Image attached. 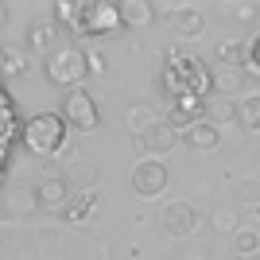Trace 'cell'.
Listing matches in <instances>:
<instances>
[{
    "label": "cell",
    "mask_w": 260,
    "mask_h": 260,
    "mask_svg": "<svg viewBox=\"0 0 260 260\" xmlns=\"http://www.w3.org/2000/svg\"><path fill=\"white\" fill-rule=\"evenodd\" d=\"M159 89L171 101L179 98H206L214 89V74L206 70V62L198 54H183V51H167V62L159 70Z\"/></svg>",
    "instance_id": "6da1fadb"
},
{
    "label": "cell",
    "mask_w": 260,
    "mask_h": 260,
    "mask_svg": "<svg viewBox=\"0 0 260 260\" xmlns=\"http://www.w3.org/2000/svg\"><path fill=\"white\" fill-rule=\"evenodd\" d=\"M66 132H70V124H66L62 113H35V117L23 120L20 144L31 155H54L66 148Z\"/></svg>",
    "instance_id": "7a4b0ae2"
},
{
    "label": "cell",
    "mask_w": 260,
    "mask_h": 260,
    "mask_svg": "<svg viewBox=\"0 0 260 260\" xmlns=\"http://www.w3.org/2000/svg\"><path fill=\"white\" fill-rule=\"evenodd\" d=\"M89 74V54L78 51V47H62L47 58V82L51 86H70V89H82Z\"/></svg>",
    "instance_id": "3957f363"
},
{
    "label": "cell",
    "mask_w": 260,
    "mask_h": 260,
    "mask_svg": "<svg viewBox=\"0 0 260 260\" xmlns=\"http://www.w3.org/2000/svg\"><path fill=\"white\" fill-rule=\"evenodd\" d=\"M120 23V4H109V0H82V16H78L74 35H113Z\"/></svg>",
    "instance_id": "277c9868"
},
{
    "label": "cell",
    "mask_w": 260,
    "mask_h": 260,
    "mask_svg": "<svg viewBox=\"0 0 260 260\" xmlns=\"http://www.w3.org/2000/svg\"><path fill=\"white\" fill-rule=\"evenodd\" d=\"M62 117H66V124H70V128H78V132H93V128L101 124V113H98V105H93V98H89L86 89L66 93Z\"/></svg>",
    "instance_id": "5b68a950"
},
{
    "label": "cell",
    "mask_w": 260,
    "mask_h": 260,
    "mask_svg": "<svg viewBox=\"0 0 260 260\" xmlns=\"http://www.w3.org/2000/svg\"><path fill=\"white\" fill-rule=\"evenodd\" d=\"M132 190L140 198H155L167 190V167L159 159H144L136 163V171H132Z\"/></svg>",
    "instance_id": "8992f818"
},
{
    "label": "cell",
    "mask_w": 260,
    "mask_h": 260,
    "mask_svg": "<svg viewBox=\"0 0 260 260\" xmlns=\"http://www.w3.org/2000/svg\"><path fill=\"white\" fill-rule=\"evenodd\" d=\"M136 144H140L144 152H152V155H167L175 144H179V128H175L171 120H155L144 136H136Z\"/></svg>",
    "instance_id": "52a82bcc"
},
{
    "label": "cell",
    "mask_w": 260,
    "mask_h": 260,
    "mask_svg": "<svg viewBox=\"0 0 260 260\" xmlns=\"http://www.w3.org/2000/svg\"><path fill=\"white\" fill-rule=\"evenodd\" d=\"M198 225V214L190 202H171V206L163 210V229H167V237H186V233H194Z\"/></svg>",
    "instance_id": "ba28073f"
},
{
    "label": "cell",
    "mask_w": 260,
    "mask_h": 260,
    "mask_svg": "<svg viewBox=\"0 0 260 260\" xmlns=\"http://www.w3.org/2000/svg\"><path fill=\"white\" fill-rule=\"evenodd\" d=\"M120 23H124V31H148L155 23V4H148V0H124L120 4Z\"/></svg>",
    "instance_id": "9c48e42d"
},
{
    "label": "cell",
    "mask_w": 260,
    "mask_h": 260,
    "mask_svg": "<svg viewBox=\"0 0 260 260\" xmlns=\"http://www.w3.org/2000/svg\"><path fill=\"white\" fill-rule=\"evenodd\" d=\"M206 101L210 98H179V101H171V124H186V132L194 128L198 120H206Z\"/></svg>",
    "instance_id": "30bf717a"
},
{
    "label": "cell",
    "mask_w": 260,
    "mask_h": 260,
    "mask_svg": "<svg viewBox=\"0 0 260 260\" xmlns=\"http://www.w3.org/2000/svg\"><path fill=\"white\" fill-rule=\"evenodd\" d=\"M35 198H39V206H43V210H66V206H70V183L51 175V179H43V183H39Z\"/></svg>",
    "instance_id": "8fae6325"
},
{
    "label": "cell",
    "mask_w": 260,
    "mask_h": 260,
    "mask_svg": "<svg viewBox=\"0 0 260 260\" xmlns=\"http://www.w3.org/2000/svg\"><path fill=\"white\" fill-rule=\"evenodd\" d=\"M54 39H58V23L54 20H43V23H35L31 31H27V47L39 51V54H47V58L54 54Z\"/></svg>",
    "instance_id": "7c38bea8"
},
{
    "label": "cell",
    "mask_w": 260,
    "mask_h": 260,
    "mask_svg": "<svg viewBox=\"0 0 260 260\" xmlns=\"http://www.w3.org/2000/svg\"><path fill=\"white\" fill-rule=\"evenodd\" d=\"M217 58H221V66H229V70H245V66H249V43L229 39V43L217 47Z\"/></svg>",
    "instance_id": "4fadbf2b"
},
{
    "label": "cell",
    "mask_w": 260,
    "mask_h": 260,
    "mask_svg": "<svg viewBox=\"0 0 260 260\" xmlns=\"http://www.w3.org/2000/svg\"><path fill=\"white\" fill-rule=\"evenodd\" d=\"M237 124L245 132H260V93H249L237 101Z\"/></svg>",
    "instance_id": "5bb4252c"
},
{
    "label": "cell",
    "mask_w": 260,
    "mask_h": 260,
    "mask_svg": "<svg viewBox=\"0 0 260 260\" xmlns=\"http://www.w3.org/2000/svg\"><path fill=\"white\" fill-rule=\"evenodd\" d=\"M217 140H221V136H217V124H210V120H198L194 128L186 132V144H190V148H198V152L217 148Z\"/></svg>",
    "instance_id": "9a60e30c"
},
{
    "label": "cell",
    "mask_w": 260,
    "mask_h": 260,
    "mask_svg": "<svg viewBox=\"0 0 260 260\" xmlns=\"http://www.w3.org/2000/svg\"><path fill=\"white\" fill-rule=\"evenodd\" d=\"M31 206H39L35 194H27V190H20V186H8V190H4V210H8V217H23Z\"/></svg>",
    "instance_id": "2e32d148"
},
{
    "label": "cell",
    "mask_w": 260,
    "mask_h": 260,
    "mask_svg": "<svg viewBox=\"0 0 260 260\" xmlns=\"http://www.w3.org/2000/svg\"><path fill=\"white\" fill-rule=\"evenodd\" d=\"M155 120H159V117H155V109H152V105H144V101H140V105H132L128 113H124V124H128L136 136H144V132L152 128Z\"/></svg>",
    "instance_id": "e0dca14e"
},
{
    "label": "cell",
    "mask_w": 260,
    "mask_h": 260,
    "mask_svg": "<svg viewBox=\"0 0 260 260\" xmlns=\"http://www.w3.org/2000/svg\"><path fill=\"white\" fill-rule=\"evenodd\" d=\"M245 86V70H229V66H217L214 70V93H237Z\"/></svg>",
    "instance_id": "ac0fdd59"
},
{
    "label": "cell",
    "mask_w": 260,
    "mask_h": 260,
    "mask_svg": "<svg viewBox=\"0 0 260 260\" xmlns=\"http://www.w3.org/2000/svg\"><path fill=\"white\" fill-rule=\"evenodd\" d=\"M0 58H4V74H8V78H20L23 70H27V51H23V47L4 43V47H0Z\"/></svg>",
    "instance_id": "d6986e66"
},
{
    "label": "cell",
    "mask_w": 260,
    "mask_h": 260,
    "mask_svg": "<svg viewBox=\"0 0 260 260\" xmlns=\"http://www.w3.org/2000/svg\"><path fill=\"white\" fill-rule=\"evenodd\" d=\"M171 23L183 35H198V31H202V12H198V8H175L171 12Z\"/></svg>",
    "instance_id": "ffe728a7"
},
{
    "label": "cell",
    "mask_w": 260,
    "mask_h": 260,
    "mask_svg": "<svg viewBox=\"0 0 260 260\" xmlns=\"http://www.w3.org/2000/svg\"><path fill=\"white\" fill-rule=\"evenodd\" d=\"M206 120H210V124H221V120H237V101L210 98V101H206Z\"/></svg>",
    "instance_id": "44dd1931"
},
{
    "label": "cell",
    "mask_w": 260,
    "mask_h": 260,
    "mask_svg": "<svg viewBox=\"0 0 260 260\" xmlns=\"http://www.w3.org/2000/svg\"><path fill=\"white\" fill-rule=\"evenodd\" d=\"M93 206H98V198H93V194L86 190V194H82V198H74V202H70V206H66L62 214H66V221H86Z\"/></svg>",
    "instance_id": "7402d4cb"
},
{
    "label": "cell",
    "mask_w": 260,
    "mask_h": 260,
    "mask_svg": "<svg viewBox=\"0 0 260 260\" xmlns=\"http://www.w3.org/2000/svg\"><path fill=\"white\" fill-rule=\"evenodd\" d=\"M210 225H214L217 233H233V229H237V210H233V206H214Z\"/></svg>",
    "instance_id": "603a6c76"
},
{
    "label": "cell",
    "mask_w": 260,
    "mask_h": 260,
    "mask_svg": "<svg viewBox=\"0 0 260 260\" xmlns=\"http://www.w3.org/2000/svg\"><path fill=\"white\" fill-rule=\"evenodd\" d=\"M78 16H82V4H74V0H58L54 4V23H66L70 31L78 27Z\"/></svg>",
    "instance_id": "cb8c5ba5"
},
{
    "label": "cell",
    "mask_w": 260,
    "mask_h": 260,
    "mask_svg": "<svg viewBox=\"0 0 260 260\" xmlns=\"http://www.w3.org/2000/svg\"><path fill=\"white\" fill-rule=\"evenodd\" d=\"M237 198H241V202H249V206H256V202H260V175H256V179H241Z\"/></svg>",
    "instance_id": "d4e9b609"
},
{
    "label": "cell",
    "mask_w": 260,
    "mask_h": 260,
    "mask_svg": "<svg viewBox=\"0 0 260 260\" xmlns=\"http://www.w3.org/2000/svg\"><path fill=\"white\" fill-rule=\"evenodd\" d=\"M256 245H260V241H256V233H245V229H241L237 237H233V249H237L245 260H249V256H256Z\"/></svg>",
    "instance_id": "484cf974"
},
{
    "label": "cell",
    "mask_w": 260,
    "mask_h": 260,
    "mask_svg": "<svg viewBox=\"0 0 260 260\" xmlns=\"http://www.w3.org/2000/svg\"><path fill=\"white\" fill-rule=\"evenodd\" d=\"M86 54H89V74L101 78V74H105V54H101V51H86Z\"/></svg>",
    "instance_id": "4316f807"
},
{
    "label": "cell",
    "mask_w": 260,
    "mask_h": 260,
    "mask_svg": "<svg viewBox=\"0 0 260 260\" xmlns=\"http://www.w3.org/2000/svg\"><path fill=\"white\" fill-rule=\"evenodd\" d=\"M256 4H237V8H233V16H237V20H256Z\"/></svg>",
    "instance_id": "83f0119b"
},
{
    "label": "cell",
    "mask_w": 260,
    "mask_h": 260,
    "mask_svg": "<svg viewBox=\"0 0 260 260\" xmlns=\"http://www.w3.org/2000/svg\"><path fill=\"white\" fill-rule=\"evenodd\" d=\"M249 66L260 74V39H252V43H249Z\"/></svg>",
    "instance_id": "f1b7e54d"
},
{
    "label": "cell",
    "mask_w": 260,
    "mask_h": 260,
    "mask_svg": "<svg viewBox=\"0 0 260 260\" xmlns=\"http://www.w3.org/2000/svg\"><path fill=\"white\" fill-rule=\"evenodd\" d=\"M249 260H260V252H256V256H249Z\"/></svg>",
    "instance_id": "f546056e"
}]
</instances>
